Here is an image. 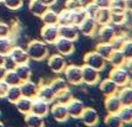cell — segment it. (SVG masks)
<instances>
[{"mask_svg":"<svg viewBox=\"0 0 132 127\" xmlns=\"http://www.w3.org/2000/svg\"><path fill=\"white\" fill-rule=\"evenodd\" d=\"M37 98L42 99L50 104L54 103V99H56V92L52 89V87L50 84H43L38 87V92H37Z\"/></svg>","mask_w":132,"mask_h":127,"instance_id":"obj_20","label":"cell"},{"mask_svg":"<svg viewBox=\"0 0 132 127\" xmlns=\"http://www.w3.org/2000/svg\"><path fill=\"white\" fill-rule=\"evenodd\" d=\"M53 46L56 47L57 53L62 54L64 57H68L70 54H73V52H74V49H75V46H74V42H73V41L67 40V38H62V37H59Z\"/></svg>","mask_w":132,"mask_h":127,"instance_id":"obj_10","label":"cell"},{"mask_svg":"<svg viewBox=\"0 0 132 127\" xmlns=\"http://www.w3.org/2000/svg\"><path fill=\"white\" fill-rule=\"evenodd\" d=\"M127 40H128V37H127L125 33H119V32H117V35L115 36V38L111 41L110 43L112 45L115 51H121L122 46L125 45V42H126Z\"/></svg>","mask_w":132,"mask_h":127,"instance_id":"obj_39","label":"cell"},{"mask_svg":"<svg viewBox=\"0 0 132 127\" xmlns=\"http://www.w3.org/2000/svg\"><path fill=\"white\" fill-rule=\"evenodd\" d=\"M126 57L122 54L121 51H114L112 54L109 57L108 59V63L112 67V68H115V67H125V64H126Z\"/></svg>","mask_w":132,"mask_h":127,"instance_id":"obj_25","label":"cell"},{"mask_svg":"<svg viewBox=\"0 0 132 127\" xmlns=\"http://www.w3.org/2000/svg\"><path fill=\"white\" fill-rule=\"evenodd\" d=\"M96 35H98L100 42H111V41L115 38V36L117 35V30H116V27L114 25L108 23V25L99 26Z\"/></svg>","mask_w":132,"mask_h":127,"instance_id":"obj_13","label":"cell"},{"mask_svg":"<svg viewBox=\"0 0 132 127\" xmlns=\"http://www.w3.org/2000/svg\"><path fill=\"white\" fill-rule=\"evenodd\" d=\"M110 23L114 25L115 27H120V26H123L127 23V14L125 12H114L111 14V20H110Z\"/></svg>","mask_w":132,"mask_h":127,"instance_id":"obj_31","label":"cell"},{"mask_svg":"<svg viewBox=\"0 0 132 127\" xmlns=\"http://www.w3.org/2000/svg\"><path fill=\"white\" fill-rule=\"evenodd\" d=\"M26 52L29 54L30 59L40 62L43 61L48 57L50 54V49H48V45L42 40H32L30 41L26 46Z\"/></svg>","mask_w":132,"mask_h":127,"instance_id":"obj_1","label":"cell"},{"mask_svg":"<svg viewBox=\"0 0 132 127\" xmlns=\"http://www.w3.org/2000/svg\"><path fill=\"white\" fill-rule=\"evenodd\" d=\"M67 109H68L69 117L73 118H80L83 111L85 109V105L83 104V101L78 100V99H73L72 101H69L67 104Z\"/></svg>","mask_w":132,"mask_h":127,"instance_id":"obj_19","label":"cell"},{"mask_svg":"<svg viewBox=\"0 0 132 127\" xmlns=\"http://www.w3.org/2000/svg\"><path fill=\"white\" fill-rule=\"evenodd\" d=\"M41 20H42L43 25H58V12H56L50 7L41 16Z\"/></svg>","mask_w":132,"mask_h":127,"instance_id":"obj_32","label":"cell"},{"mask_svg":"<svg viewBox=\"0 0 132 127\" xmlns=\"http://www.w3.org/2000/svg\"><path fill=\"white\" fill-rule=\"evenodd\" d=\"M73 12V25L74 26H79L86 18H88V15H86V11L84 10V7H81V9H78V10H75V11H72Z\"/></svg>","mask_w":132,"mask_h":127,"instance_id":"obj_40","label":"cell"},{"mask_svg":"<svg viewBox=\"0 0 132 127\" xmlns=\"http://www.w3.org/2000/svg\"><path fill=\"white\" fill-rule=\"evenodd\" d=\"M64 79L67 80L68 84L70 85H80L83 84V73H81V65H77V64H70L67 65L63 72Z\"/></svg>","mask_w":132,"mask_h":127,"instance_id":"obj_2","label":"cell"},{"mask_svg":"<svg viewBox=\"0 0 132 127\" xmlns=\"http://www.w3.org/2000/svg\"><path fill=\"white\" fill-rule=\"evenodd\" d=\"M42 1H43L47 6H50V7H51V6H53L56 3H57V0H42Z\"/></svg>","mask_w":132,"mask_h":127,"instance_id":"obj_51","label":"cell"},{"mask_svg":"<svg viewBox=\"0 0 132 127\" xmlns=\"http://www.w3.org/2000/svg\"><path fill=\"white\" fill-rule=\"evenodd\" d=\"M79 32L85 37H94V36L98 33L99 30V25L96 23L95 19L93 18H86L83 22L78 26Z\"/></svg>","mask_w":132,"mask_h":127,"instance_id":"obj_9","label":"cell"},{"mask_svg":"<svg viewBox=\"0 0 132 127\" xmlns=\"http://www.w3.org/2000/svg\"><path fill=\"white\" fill-rule=\"evenodd\" d=\"M126 11L132 12V0H126Z\"/></svg>","mask_w":132,"mask_h":127,"instance_id":"obj_53","label":"cell"},{"mask_svg":"<svg viewBox=\"0 0 132 127\" xmlns=\"http://www.w3.org/2000/svg\"><path fill=\"white\" fill-rule=\"evenodd\" d=\"M125 68L127 69V72L132 75V58H128L126 61V64H125Z\"/></svg>","mask_w":132,"mask_h":127,"instance_id":"obj_49","label":"cell"},{"mask_svg":"<svg viewBox=\"0 0 132 127\" xmlns=\"http://www.w3.org/2000/svg\"><path fill=\"white\" fill-rule=\"evenodd\" d=\"M21 96H22V94H21L20 85H14V87H9L7 92H6V95H5V99L9 101V103L15 104Z\"/></svg>","mask_w":132,"mask_h":127,"instance_id":"obj_29","label":"cell"},{"mask_svg":"<svg viewBox=\"0 0 132 127\" xmlns=\"http://www.w3.org/2000/svg\"><path fill=\"white\" fill-rule=\"evenodd\" d=\"M3 4L9 10H19L20 7H22L23 0H3Z\"/></svg>","mask_w":132,"mask_h":127,"instance_id":"obj_44","label":"cell"},{"mask_svg":"<svg viewBox=\"0 0 132 127\" xmlns=\"http://www.w3.org/2000/svg\"><path fill=\"white\" fill-rule=\"evenodd\" d=\"M104 106H105V110L109 115H117L121 107H122V104H121L120 99L116 94V95L106 96L105 101H104Z\"/></svg>","mask_w":132,"mask_h":127,"instance_id":"obj_16","label":"cell"},{"mask_svg":"<svg viewBox=\"0 0 132 127\" xmlns=\"http://www.w3.org/2000/svg\"><path fill=\"white\" fill-rule=\"evenodd\" d=\"M105 126L106 127H123L125 123L121 121V118L119 117V115H108L105 116Z\"/></svg>","mask_w":132,"mask_h":127,"instance_id":"obj_36","label":"cell"},{"mask_svg":"<svg viewBox=\"0 0 132 127\" xmlns=\"http://www.w3.org/2000/svg\"><path fill=\"white\" fill-rule=\"evenodd\" d=\"M6 72H7V68L5 65H1L0 67V80H4V77H5Z\"/></svg>","mask_w":132,"mask_h":127,"instance_id":"obj_50","label":"cell"},{"mask_svg":"<svg viewBox=\"0 0 132 127\" xmlns=\"http://www.w3.org/2000/svg\"><path fill=\"white\" fill-rule=\"evenodd\" d=\"M128 85H130V87L132 88V79H131V81H130V84H128Z\"/></svg>","mask_w":132,"mask_h":127,"instance_id":"obj_55","label":"cell"},{"mask_svg":"<svg viewBox=\"0 0 132 127\" xmlns=\"http://www.w3.org/2000/svg\"><path fill=\"white\" fill-rule=\"evenodd\" d=\"M80 120L83 121V123L88 127H94L99 123V114L98 111L93 107H86L84 109L83 114L80 116Z\"/></svg>","mask_w":132,"mask_h":127,"instance_id":"obj_15","label":"cell"},{"mask_svg":"<svg viewBox=\"0 0 132 127\" xmlns=\"http://www.w3.org/2000/svg\"><path fill=\"white\" fill-rule=\"evenodd\" d=\"M96 5L100 7V9H110V3H111V0H93Z\"/></svg>","mask_w":132,"mask_h":127,"instance_id":"obj_47","label":"cell"},{"mask_svg":"<svg viewBox=\"0 0 132 127\" xmlns=\"http://www.w3.org/2000/svg\"><path fill=\"white\" fill-rule=\"evenodd\" d=\"M117 96L122 106H132V88L130 85L121 87L117 91Z\"/></svg>","mask_w":132,"mask_h":127,"instance_id":"obj_22","label":"cell"},{"mask_svg":"<svg viewBox=\"0 0 132 127\" xmlns=\"http://www.w3.org/2000/svg\"><path fill=\"white\" fill-rule=\"evenodd\" d=\"M11 33L10 26L5 22H0V37H9Z\"/></svg>","mask_w":132,"mask_h":127,"instance_id":"obj_46","label":"cell"},{"mask_svg":"<svg viewBox=\"0 0 132 127\" xmlns=\"http://www.w3.org/2000/svg\"><path fill=\"white\" fill-rule=\"evenodd\" d=\"M47 63H48L50 69H51L53 73H56V74L63 73L64 69H65V67L68 65V64H67V61H65V58H64V56L59 54V53L51 54V56L48 57Z\"/></svg>","mask_w":132,"mask_h":127,"instance_id":"obj_7","label":"cell"},{"mask_svg":"<svg viewBox=\"0 0 132 127\" xmlns=\"http://www.w3.org/2000/svg\"><path fill=\"white\" fill-rule=\"evenodd\" d=\"M121 52L126 57V59L132 58V41H131V38H128V40L125 42V45L121 48Z\"/></svg>","mask_w":132,"mask_h":127,"instance_id":"obj_45","label":"cell"},{"mask_svg":"<svg viewBox=\"0 0 132 127\" xmlns=\"http://www.w3.org/2000/svg\"><path fill=\"white\" fill-rule=\"evenodd\" d=\"M84 5H85V4H84L83 0H67L65 4H64V7L70 10V11H75V10H78V9L84 7Z\"/></svg>","mask_w":132,"mask_h":127,"instance_id":"obj_42","label":"cell"},{"mask_svg":"<svg viewBox=\"0 0 132 127\" xmlns=\"http://www.w3.org/2000/svg\"><path fill=\"white\" fill-rule=\"evenodd\" d=\"M5 63H6V56L3 54V53H0V67L5 65Z\"/></svg>","mask_w":132,"mask_h":127,"instance_id":"obj_52","label":"cell"},{"mask_svg":"<svg viewBox=\"0 0 132 127\" xmlns=\"http://www.w3.org/2000/svg\"><path fill=\"white\" fill-rule=\"evenodd\" d=\"M119 117L125 125H131L132 123V106H122L119 111Z\"/></svg>","mask_w":132,"mask_h":127,"instance_id":"obj_35","label":"cell"},{"mask_svg":"<svg viewBox=\"0 0 132 127\" xmlns=\"http://www.w3.org/2000/svg\"><path fill=\"white\" fill-rule=\"evenodd\" d=\"M0 3H3V0H0Z\"/></svg>","mask_w":132,"mask_h":127,"instance_id":"obj_56","label":"cell"},{"mask_svg":"<svg viewBox=\"0 0 132 127\" xmlns=\"http://www.w3.org/2000/svg\"><path fill=\"white\" fill-rule=\"evenodd\" d=\"M12 47H14V43L10 37H0V53L7 56V53L11 51Z\"/></svg>","mask_w":132,"mask_h":127,"instance_id":"obj_38","label":"cell"},{"mask_svg":"<svg viewBox=\"0 0 132 127\" xmlns=\"http://www.w3.org/2000/svg\"><path fill=\"white\" fill-rule=\"evenodd\" d=\"M7 58H9L15 65L29 63V61H30V57H29V54H27V52H26V49L22 48V47H19V46L12 47L11 51L7 53Z\"/></svg>","mask_w":132,"mask_h":127,"instance_id":"obj_8","label":"cell"},{"mask_svg":"<svg viewBox=\"0 0 132 127\" xmlns=\"http://www.w3.org/2000/svg\"><path fill=\"white\" fill-rule=\"evenodd\" d=\"M131 41H132V37H131Z\"/></svg>","mask_w":132,"mask_h":127,"instance_id":"obj_57","label":"cell"},{"mask_svg":"<svg viewBox=\"0 0 132 127\" xmlns=\"http://www.w3.org/2000/svg\"><path fill=\"white\" fill-rule=\"evenodd\" d=\"M109 78L114 80L119 87H126L131 81V74L127 72L125 67H115L110 70Z\"/></svg>","mask_w":132,"mask_h":127,"instance_id":"obj_4","label":"cell"},{"mask_svg":"<svg viewBox=\"0 0 132 127\" xmlns=\"http://www.w3.org/2000/svg\"><path fill=\"white\" fill-rule=\"evenodd\" d=\"M74 99L73 96V92L69 90V88L64 89L62 91H59L56 94V99H54V103H58V104H63V105H67L69 101H72Z\"/></svg>","mask_w":132,"mask_h":127,"instance_id":"obj_30","label":"cell"},{"mask_svg":"<svg viewBox=\"0 0 132 127\" xmlns=\"http://www.w3.org/2000/svg\"><path fill=\"white\" fill-rule=\"evenodd\" d=\"M7 89H9V85L4 80H0V98H5Z\"/></svg>","mask_w":132,"mask_h":127,"instance_id":"obj_48","label":"cell"},{"mask_svg":"<svg viewBox=\"0 0 132 127\" xmlns=\"http://www.w3.org/2000/svg\"><path fill=\"white\" fill-rule=\"evenodd\" d=\"M15 72L16 74L19 75V78L21 79V81H26L31 79V68H30L29 63H25V64H17L15 67Z\"/></svg>","mask_w":132,"mask_h":127,"instance_id":"obj_28","label":"cell"},{"mask_svg":"<svg viewBox=\"0 0 132 127\" xmlns=\"http://www.w3.org/2000/svg\"><path fill=\"white\" fill-rule=\"evenodd\" d=\"M40 33L42 41H45L47 45H54L56 41L59 38L58 25H43Z\"/></svg>","mask_w":132,"mask_h":127,"instance_id":"obj_6","label":"cell"},{"mask_svg":"<svg viewBox=\"0 0 132 127\" xmlns=\"http://www.w3.org/2000/svg\"><path fill=\"white\" fill-rule=\"evenodd\" d=\"M50 110H51V104L50 103H47V101L38 98H35L32 100V109H31L32 114L45 117V116L50 114Z\"/></svg>","mask_w":132,"mask_h":127,"instance_id":"obj_17","label":"cell"},{"mask_svg":"<svg viewBox=\"0 0 132 127\" xmlns=\"http://www.w3.org/2000/svg\"><path fill=\"white\" fill-rule=\"evenodd\" d=\"M4 81L9 87H14V85H20L22 81L19 78V75L16 74L15 69H7L5 77H4Z\"/></svg>","mask_w":132,"mask_h":127,"instance_id":"obj_34","label":"cell"},{"mask_svg":"<svg viewBox=\"0 0 132 127\" xmlns=\"http://www.w3.org/2000/svg\"><path fill=\"white\" fill-rule=\"evenodd\" d=\"M25 123L27 127H45V117L30 112L25 115Z\"/></svg>","mask_w":132,"mask_h":127,"instance_id":"obj_24","label":"cell"},{"mask_svg":"<svg viewBox=\"0 0 132 127\" xmlns=\"http://www.w3.org/2000/svg\"><path fill=\"white\" fill-rule=\"evenodd\" d=\"M38 87L35 81H32L31 79L26 81H22L20 84V89H21V94L25 98H29L34 100L35 98H37V92H38Z\"/></svg>","mask_w":132,"mask_h":127,"instance_id":"obj_18","label":"cell"},{"mask_svg":"<svg viewBox=\"0 0 132 127\" xmlns=\"http://www.w3.org/2000/svg\"><path fill=\"white\" fill-rule=\"evenodd\" d=\"M0 127H5V126H4V123H3L1 121H0Z\"/></svg>","mask_w":132,"mask_h":127,"instance_id":"obj_54","label":"cell"},{"mask_svg":"<svg viewBox=\"0 0 132 127\" xmlns=\"http://www.w3.org/2000/svg\"><path fill=\"white\" fill-rule=\"evenodd\" d=\"M58 30H59V37L70 40L73 42H75L80 36L79 29L74 25H58Z\"/></svg>","mask_w":132,"mask_h":127,"instance_id":"obj_12","label":"cell"},{"mask_svg":"<svg viewBox=\"0 0 132 127\" xmlns=\"http://www.w3.org/2000/svg\"><path fill=\"white\" fill-rule=\"evenodd\" d=\"M58 25H73V12L65 7L58 12Z\"/></svg>","mask_w":132,"mask_h":127,"instance_id":"obj_33","label":"cell"},{"mask_svg":"<svg viewBox=\"0 0 132 127\" xmlns=\"http://www.w3.org/2000/svg\"><path fill=\"white\" fill-rule=\"evenodd\" d=\"M50 114L53 116V118L57 122H65L69 118L67 105H63V104H58V103L51 104Z\"/></svg>","mask_w":132,"mask_h":127,"instance_id":"obj_11","label":"cell"},{"mask_svg":"<svg viewBox=\"0 0 132 127\" xmlns=\"http://www.w3.org/2000/svg\"><path fill=\"white\" fill-rule=\"evenodd\" d=\"M110 10L114 12H125L126 11V0H111Z\"/></svg>","mask_w":132,"mask_h":127,"instance_id":"obj_41","label":"cell"},{"mask_svg":"<svg viewBox=\"0 0 132 127\" xmlns=\"http://www.w3.org/2000/svg\"><path fill=\"white\" fill-rule=\"evenodd\" d=\"M111 14H112V11L109 7L108 9H99V11L96 12L94 19H95V21L99 26L108 25V23H110V20H111Z\"/></svg>","mask_w":132,"mask_h":127,"instance_id":"obj_27","label":"cell"},{"mask_svg":"<svg viewBox=\"0 0 132 127\" xmlns=\"http://www.w3.org/2000/svg\"><path fill=\"white\" fill-rule=\"evenodd\" d=\"M84 64L92 67L94 69L99 70V72H103V70L106 68L108 61L104 57H101V56L94 49V51H90V52L85 53V56H84Z\"/></svg>","mask_w":132,"mask_h":127,"instance_id":"obj_3","label":"cell"},{"mask_svg":"<svg viewBox=\"0 0 132 127\" xmlns=\"http://www.w3.org/2000/svg\"><path fill=\"white\" fill-rule=\"evenodd\" d=\"M81 73H83V83L85 85L94 87V85L99 84V81H100V73L101 72L94 69L92 67L86 65V64H83L81 65Z\"/></svg>","mask_w":132,"mask_h":127,"instance_id":"obj_5","label":"cell"},{"mask_svg":"<svg viewBox=\"0 0 132 127\" xmlns=\"http://www.w3.org/2000/svg\"><path fill=\"white\" fill-rule=\"evenodd\" d=\"M119 89H120V87L114 80H111L109 77L99 81V90L101 91V94H103L104 96L116 95L117 91H119Z\"/></svg>","mask_w":132,"mask_h":127,"instance_id":"obj_14","label":"cell"},{"mask_svg":"<svg viewBox=\"0 0 132 127\" xmlns=\"http://www.w3.org/2000/svg\"><path fill=\"white\" fill-rule=\"evenodd\" d=\"M14 105H15V107H16L17 111L25 116L31 112V109H32V99L21 96Z\"/></svg>","mask_w":132,"mask_h":127,"instance_id":"obj_23","label":"cell"},{"mask_svg":"<svg viewBox=\"0 0 132 127\" xmlns=\"http://www.w3.org/2000/svg\"><path fill=\"white\" fill-rule=\"evenodd\" d=\"M48 9H50V6H47L42 0H30L29 10L32 15L37 16V18H41Z\"/></svg>","mask_w":132,"mask_h":127,"instance_id":"obj_21","label":"cell"},{"mask_svg":"<svg viewBox=\"0 0 132 127\" xmlns=\"http://www.w3.org/2000/svg\"><path fill=\"white\" fill-rule=\"evenodd\" d=\"M95 51H96L101 57H104L108 61L109 57L112 54V52H114L115 49H114V47H112V45H111L110 42H99L98 45L95 46Z\"/></svg>","mask_w":132,"mask_h":127,"instance_id":"obj_26","label":"cell"},{"mask_svg":"<svg viewBox=\"0 0 132 127\" xmlns=\"http://www.w3.org/2000/svg\"><path fill=\"white\" fill-rule=\"evenodd\" d=\"M99 9H100V7H99V6L96 5L93 0L90 1V3H88V4H85V5H84V10L86 11L88 18H93V19H94V18H95V15H96V12L99 11Z\"/></svg>","mask_w":132,"mask_h":127,"instance_id":"obj_43","label":"cell"},{"mask_svg":"<svg viewBox=\"0 0 132 127\" xmlns=\"http://www.w3.org/2000/svg\"><path fill=\"white\" fill-rule=\"evenodd\" d=\"M50 85H51L52 89L54 90V92L57 94V92L67 89V88H68V83H67V80H65L64 78H56V79H53V80L50 83Z\"/></svg>","mask_w":132,"mask_h":127,"instance_id":"obj_37","label":"cell"}]
</instances>
